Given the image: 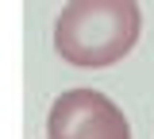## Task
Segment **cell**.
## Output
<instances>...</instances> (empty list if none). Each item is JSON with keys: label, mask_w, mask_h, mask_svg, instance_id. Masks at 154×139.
Segmentation results:
<instances>
[{"label": "cell", "mask_w": 154, "mask_h": 139, "mask_svg": "<svg viewBox=\"0 0 154 139\" xmlns=\"http://www.w3.org/2000/svg\"><path fill=\"white\" fill-rule=\"evenodd\" d=\"M46 139H131V124L104 93L66 89L46 112Z\"/></svg>", "instance_id": "cell-2"}, {"label": "cell", "mask_w": 154, "mask_h": 139, "mask_svg": "<svg viewBox=\"0 0 154 139\" xmlns=\"http://www.w3.org/2000/svg\"><path fill=\"white\" fill-rule=\"evenodd\" d=\"M139 31L135 0H69L54 20V50L77 70H104L135 50Z\"/></svg>", "instance_id": "cell-1"}]
</instances>
